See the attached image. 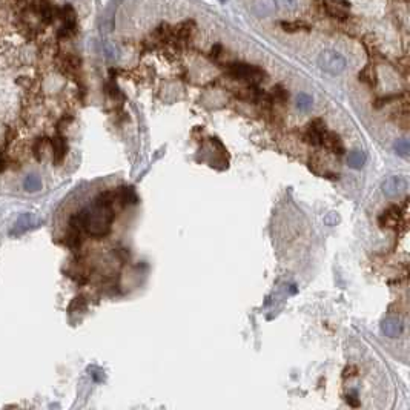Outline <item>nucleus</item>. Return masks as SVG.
Masks as SVG:
<instances>
[{"label": "nucleus", "mask_w": 410, "mask_h": 410, "mask_svg": "<svg viewBox=\"0 0 410 410\" xmlns=\"http://www.w3.org/2000/svg\"><path fill=\"white\" fill-rule=\"evenodd\" d=\"M114 211L109 206L93 204V208H85V232L95 238H103L111 232L114 221Z\"/></svg>", "instance_id": "obj_1"}, {"label": "nucleus", "mask_w": 410, "mask_h": 410, "mask_svg": "<svg viewBox=\"0 0 410 410\" xmlns=\"http://www.w3.org/2000/svg\"><path fill=\"white\" fill-rule=\"evenodd\" d=\"M227 75L235 80H248L251 85H257L264 79V71L248 63H230L227 66Z\"/></svg>", "instance_id": "obj_2"}, {"label": "nucleus", "mask_w": 410, "mask_h": 410, "mask_svg": "<svg viewBox=\"0 0 410 410\" xmlns=\"http://www.w3.org/2000/svg\"><path fill=\"white\" fill-rule=\"evenodd\" d=\"M318 65L323 71H326L332 75H338L346 69V59L343 57V54L338 53V51L326 49L319 54Z\"/></svg>", "instance_id": "obj_3"}, {"label": "nucleus", "mask_w": 410, "mask_h": 410, "mask_svg": "<svg viewBox=\"0 0 410 410\" xmlns=\"http://www.w3.org/2000/svg\"><path fill=\"white\" fill-rule=\"evenodd\" d=\"M381 189H382V194L386 195V197L395 198V197L404 194V192L409 189V182H407L406 177L392 175V177H389L387 180L382 183Z\"/></svg>", "instance_id": "obj_4"}, {"label": "nucleus", "mask_w": 410, "mask_h": 410, "mask_svg": "<svg viewBox=\"0 0 410 410\" xmlns=\"http://www.w3.org/2000/svg\"><path fill=\"white\" fill-rule=\"evenodd\" d=\"M326 132H327L326 123H324L321 119H315V120H312L309 125H307L304 138H306L311 145H314V146H321L323 138H324V134H326Z\"/></svg>", "instance_id": "obj_5"}, {"label": "nucleus", "mask_w": 410, "mask_h": 410, "mask_svg": "<svg viewBox=\"0 0 410 410\" xmlns=\"http://www.w3.org/2000/svg\"><path fill=\"white\" fill-rule=\"evenodd\" d=\"M49 143H51V148H53V154H54V164L59 166L63 163V160H65L66 154H68V142L60 132H57L49 140Z\"/></svg>", "instance_id": "obj_6"}, {"label": "nucleus", "mask_w": 410, "mask_h": 410, "mask_svg": "<svg viewBox=\"0 0 410 410\" xmlns=\"http://www.w3.org/2000/svg\"><path fill=\"white\" fill-rule=\"evenodd\" d=\"M401 208L400 206H390L379 215V224L382 227H395L401 223Z\"/></svg>", "instance_id": "obj_7"}, {"label": "nucleus", "mask_w": 410, "mask_h": 410, "mask_svg": "<svg viewBox=\"0 0 410 410\" xmlns=\"http://www.w3.org/2000/svg\"><path fill=\"white\" fill-rule=\"evenodd\" d=\"M326 9L332 17L346 19L349 16L350 5L346 0H326Z\"/></svg>", "instance_id": "obj_8"}, {"label": "nucleus", "mask_w": 410, "mask_h": 410, "mask_svg": "<svg viewBox=\"0 0 410 410\" xmlns=\"http://www.w3.org/2000/svg\"><path fill=\"white\" fill-rule=\"evenodd\" d=\"M381 330H382V334L389 338H398L403 334L404 324L398 318H386L381 324Z\"/></svg>", "instance_id": "obj_9"}, {"label": "nucleus", "mask_w": 410, "mask_h": 410, "mask_svg": "<svg viewBox=\"0 0 410 410\" xmlns=\"http://www.w3.org/2000/svg\"><path fill=\"white\" fill-rule=\"evenodd\" d=\"M321 146H324L326 149H329L330 152L338 154V156H343L344 154V145L341 142V138L338 134L335 132H326L324 138H323V143Z\"/></svg>", "instance_id": "obj_10"}, {"label": "nucleus", "mask_w": 410, "mask_h": 410, "mask_svg": "<svg viewBox=\"0 0 410 410\" xmlns=\"http://www.w3.org/2000/svg\"><path fill=\"white\" fill-rule=\"evenodd\" d=\"M278 9V0H255L253 11L260 17H267Z\"/></svg>", "instance_id": "obj_11"}, {"label": "nucleus", "mask_w": 410, "mask_h": 410, "mask_svg": "<svg viewBox=\"0 0 410 410\" xmlns=\"http://www.w3.org/2000/svg\"><path fill=\"white\" fill-rule=\"evenodd\" d=\"M115 198H117V201L120 204H123V206H126V204H135L137 203V194H135V190H134L132 186L119 188L117 190H115Z\"/></svg>", "instance_id": "obj_12"}, {"label": "nucleus", "mask_w": 410, "mask_h": 410, "mask_svg": "<svg viewBox=\"0 0 410 410\" xmlns=\"http://www.w3.org/2000/svg\"><path fill=\"white\" fill-rule=\"evenodd\" d=\"M60 17L63 19V28H66L69 31L74 32V28H75V23H77V19H75V11L71 5H65L60 12Z\"/></svg>", "instance_id": "obj_13"}, {"label": "nucleus", "mask_w": 410, "mask_h": 410, "mask_svg": "<svg viewBox=\"0 0 410 410\" xmlns=\"http://www.w3.org/2000/svg\"><path fill=\"white\" fill-rule=\"evenodd\" d=\"M63 245L68 246L69 249H79L80 245H82V232L69 229L68 234L65 235V238H63Z\"/></svg>", "instance_id": "obj_14"}, {"label": "nucleus", "mask_w": 410, "mask_h": 410, "mask_svg": "<svg viewBox=\"0 0 410 410\" xmlns=\"http://www.w3.org/2000/svg\"><path fill=\"white\" fill-rule=\"evenodd\" d=\"M367 157H366V154L363 151H352L349 154V157H347V164L350 166V168L353 169H361L364 163H366Z\"/></svg>", "instance_id": "obj_15"}, {"label": "nucleus", "mask_w": 410, "mask_h": 410, "mask_svg": "<svg viewBox=\"0 0 410 410\" xmlns=\"http://www.w3.org/2000/svg\"><path fill=\"white\" fill-rule=\"evenodd\" d=\"M49 145V138L46 137H40V138H37L34 145H32V154H34V157L37 161H42L43 158V154H45V149L46 146Z\"/></svg>", "instance_id": "obj_16"}, {"label": "nucleus", "mask_w": 410, "mask_h": 410, "mask_svg": "<svg viewBox=\"0 0 410 410\" xmlns=\"http://www.w3.org/2000/svg\"><path fill=\"white\" fill-rule=\"evenodd\" d=\"M23 188L27 192H35L42 189V180L34 174H30L23 182Z\"/></svg>", "instance_id": "obj_17"}, {"label": "nucleus", "mask_w": 410, "mask_h": 410, "mask_svg": "<svg viewBox=\"0 0 410 410\" xmlns=\"http://www.w3.org/2000/svg\"><path fill=\"white\" fill-rule=\"evenodd\" d=\"M86 306H88L86 297H85V295H77V297L71 301V304H69V307H68V311H69V314L83 312V311L86 309Z\"/></svg>", "instance_id": "obj_18"}, {"label": "nucleus", "mask_w": 410, "mask_h": 410, "mask_svg": "<svg viewBox=\"0 0 410 410\" xmlns=\"http://www.w3.org/2000/svg\"><path fill=\"white\" fill-rule=\"evenodd\" d=\"M393 149L395 152L398 154V156L404 157V158H409V154H410V143H409V140L407 138H400V140H396L395 145H393Z\"/></svg>", "instance_id": "obj_19"}, {"label": "nucleus", "mask_w": 410, "mask_h": 410, "mask_svg": "<svg viewBox=\"0 0 410 410\" xmlns=\"http://www.w3.org/2000/svg\"><path fill=\"white\" fill-rule=\"evenodd\" d=\"M271 98L283 105V103H286V101L289 100V93H287L286 89H284L283 86H281V85H277V86H274V89H272Z\"/></svg>", "instance_id": "obj_20"}, {"label": "nucleus", "mask_w": 410, "mask_h": 410, "mask_svg": "<svg viewBox=\"0 0 410 410\" xmlns=\"http://www.w3.org/2000/svg\"><path fill=\"white\" fill-rule=\"evenodd\" d=\"M281 28H283L286 32H297V31H309V30H311V28L307 27L306 23H303V22H293V23L283 22V23H281Z\"/></svg>", "instance_id": "obj_21"}, {"label": "nucleus", "mask_w": 410, "mask_h": 410, "mask_svg": "<svg viewBox=\"0 0 410 410\" xmlns=\"http://www.w3.org/2000/svg\"><path fill=\"white\" fill-rule=\"evenodd\" d=\"M40 16H42L43 22L51 23V22L54 20V17H56V9H54L53 6H51L49 3L43 2V3L40 5Z\"/></svg>", "instance_id": "obj_22"}, {"label": "nucleus", "mask_w": 410, "mask_h": 410, "mask_svg": "<svg viewBox=\"0 0 410 410\" xmlns=\"http://www.w3.org/2000/svg\"><path fill=\"white\" fill-rule=\"evenodd\" d=\"M312 103H314V100H312V97L309 95V94H304V93H301L298 97H297V108L300 109V111H309L311 108H312Z\"/></svg>", "instance_id": "obj_23"}, {"label": "nucleus", "mask_w": 410, "mask_h": 410, "mask_svg": "<svg viewBox=\"0 0 410 410\" xmlns=\"http://www.w3.org/2000/svg\"><path fill=\"white\" fill-rule=\"evenodd\" d=\"M103 51H105V56H106V59L108 60H117L119 59V56H120V53H119V48L115 46L114 43H111V42H106L105 45H103Z\"/></svg>", "instance_id": "obj_24"}, {"label": "nucleus", "mask_w": 410, "mask_h": 410, "mask_svg": "<svg viewBox=\"0 0 410 410\" xmlns=\"http://www.w3.org/2000/svg\"><path fill=\"white\" fill-rule=\"evenodd\" d=\"M192 30H194V22H185L180 25V28L177 30V37L180 38H186L190 35Z\"/></svg>", "instance_id": "obj_25"}, {"label": "nucleus", "mask_w": 410, "mask_h": 410, "mask_svg": "<svg viewBox=\"0 0 410 410\" xmlns=\"http://www.w3.org/2000/svg\"><path fill=\"white\" fill-rule=\"evenodd\" d=\"M360 80H363L364 83L370 85V86H374L375 85V75H374V71L370 66H367L366 69H363L360 72Z\"/></svg>", "instance_id": "obj_26"}, {"label": "nucleus", "mask_w": 410, "mask_h": 410, "mask_svg": "<svg viewBox=\"0 0 410 410\" xmlns=\"http://www.w3.org/2000/svg\"><path fill=\"white\" fill-rule=\"evenodd\" d=\"M280 2L289 11H297L300 6V0H280Z\"/></svg>", "instance_id": "obj_27"}, {"label": "nucleus", "mask_w": 410, "mask_h": 410, "mask_svg": "<svg viewBox=\"0 0 410 410\" xmlns=\"http://www.w3.org/2000/svg\"><path fill=\"white\" fill-rule=\"evenodd\" d=\"M220 53H221V46H220V45H215V46L212 48V53H211V56H212V57H219V56H220Z\"/></svg>", "instance_id": "obj_28"}, {"label": "nucleus", "mask_w": 410, "mask_h": 410, "mask_svg": "<svg viewBox=\"0 0 410 410\" xmlns=\"http://www.w3.org/2000/svg\"><path fill=\"white\" fill-rule=\"evenodd\" d=\"M355 398H356L355 395H352V396H347V403H349V404H352V406H358V401H355Z\"/></svg>", "instance_id": "obj_29"}, {"label": "nucleus", "mask_w": 410, "mask_h": 410, "mask_svg": "<svg viewBox=\"0 0 410 410\" xmlns=\"http://www.w3.org/2000/svg\"><path fill=\"white\" fill-rule=\"evenodd\" d=\"M220 2H221V3H223V2H226V0H220Z\"/></svg>", "instance_id": "obj_30"}]
</instances>
